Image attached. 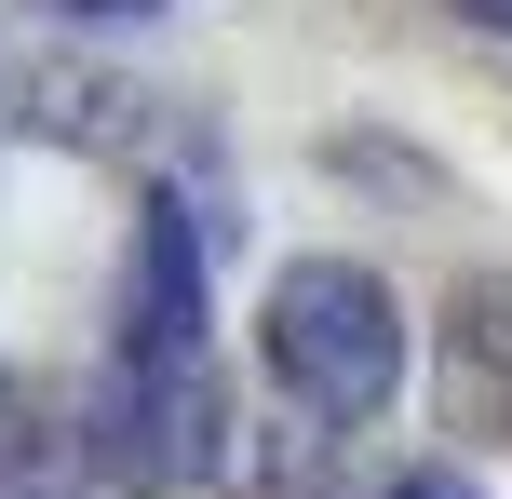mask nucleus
<instances>
[{
  "instance_id": "f257e3e1",
  "label": "nucleus",
  "mask_w": 512,
  "mask_h": 499,
  "mask_svg": "<svg viewBox=\"0 0 512 499\" xmlns=\"http://www.w3.org/2000/svg\"><path fill=\"white\" fill-rule=\"evenodd\" d=\"M256 351H270V378H283L297 419L351 432V419H378V405L405 392V297L364 257H297L270 284V311H256Z\"/></svg>"
},
{
  "instance_id": "f03ea898",
  "label": "nucleus",
  "mask_w": 512,
  "mask_h": 499,
  "mask_svg": "<svg viewBox=\"0 0 512 499\" xmlns=\"http://www.w3.org/2000/svg\"><path fill=\"white\" fill-rule=\"evenodd\" d=\"M108 378H149V392H176V378H216V311H203V216L162 203L135 216V257H122V338H108Z\"/></svg>"
},
{
  "instance_id": "7ed1b4c3",
  "label": "nucleus",
  "mask_w": 512,
  "mask_h": 499,
  "mask_svg": "<svg viewBox=\"0 0 512 499\" xmlns=\"http://www.w3.org/2000/svg\"><path fill=\"white\" fill-rule=\"evenodd\" d=\"M95 459L122 486H203L216 459H230V392H216V378H176V392L108 378L95 392Z\"/></svg>"
},
{
  "instance_id": "20e7f679",
  "label": "nucleus",
  "mask_w": 512,
  "mask_h": 499,
  "mask_svg": "<svg viewBox=\"0 0 512 499\" xmlns=\"http://www.w3.org/2000/svg\"><path fill=\"white\" fill-rule=\"evenodd\" d=\"M432 405H445L459 446H512V284L499 270L445 297V324H432Z\"/></svg>"
},
{
  "instance_id": "39448f33",
  "label": "nucleus",
  "mask_w": 512,
  "mask_h": 499,
  "mask_svg": "<svg viewBox=\"0 0 512 499\" xmlns=\"http://www.w3.org/2000/svg\"><path fill=\"white\" fill-rule=\"evenodd\" d=\"M256 499H324V419H297V432H270L256 446V473H243Z\"/></svg>"
},
{
  "instance_id": "423d86ee",
  "label": "nucleus",
  "mask_w": 512,
  "mask_h": 499,
  "mask_svg": "<svg viewBox=\"0 0 512 499\" xmlns=\"http://www.w3.org/2000/svg\"><path fill=\"white\" fill-rule=\"evenodd\" d=\"M41 14H81V27H149L162 0H41Z\"/></svg>"
},
{
  "instance_id": "0eeeda50",
  "label": "nucleus",
  "mask_w": 512,
  "mask_h": 499,
  "mask_svg": "<svg viewBox=\"0 0 512 499\" xmlns=\"http://www.w3.org/2000/svg\"><path fill=\"white\" fill-rule=\"evenodd\" d=\"M378 499H472V486H459V473H391Z\"/></svg>"
},
{
  "instance_id": "6e6552de",
  "label": "nucleus",
  "mask_w": 512,
  "mask_h": 499,
  "mask_svg": "<svg viewBox=\"0 0 512 499\" xmlns=\"http://www.w3.org/2000/svg\"><path fill=\"white\" fill-rule=\"evenodd\" d=\"M459 14H486V27H499V41H512V0H459Z\"/></svg>"
}]
</instances>
